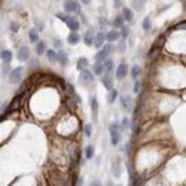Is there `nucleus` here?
Here are the masks:
<instances>
[{
	"mask_svg": "<svg viewBox=\"0 0 186 186\" xmlns=\"http://www.w3.org/2000/svg\"><path fill=\"white\" fill-rule=\"evenodd\" d=\"M22 74H24V69H22V67H17V69L11 70L7 79H9L11 83H18V82L22 79Z\"/></svg>",
	"mask_w": 186,
	"mask_h": 186,
	"instance_id": "nucleus-1",
	"label": "nucleus"
},
{
	"mask_svg": "<svg viewBox=\"0 0 186 186\" xmlns=\"http://www.w3.org/2000/svg\"><path fill=\"white\" fill-rule=\"evenodd\" d=\"M93 72H89L87 69H83V70H80V74H79V82L82 85H89V83H93L94 82V76H93Z\"/></svg>",
	"mask_w": 186,
	"mask_h": 186,
	"instance_id": "nucleus-2",
	"label": "nucleus"
},
{
	"mask_svg": "<svg viewBox=\"0 0 186 186\" xmlns=\"http://www.w3.org/2000/svg\"><path fill=\"white\" fill-rule=\"evenodd\" d=\"M64 11L67 13H78L80 11V6L76 0H66L64 2Z\"/></svg>",
	"mask_w": 186,
	"mask_h": 186,
	"instance_id": "nucleus-3",
	"label": "nucleus"
},
{
	"mask_svg": "<svg viewBox=\"0 0 186 186\" xmlns=\"http://www.w3.org/2000/svg\"><path fill=\"white\" fill-rule=\"evenodd\" d=\"M17 58H18V61H21V63H24V61L28 60V58H30V49H28V46H21L20 49H18V52H17Z\"/></svg>",
	"mask_w": 186,
	"mask_h": 186,
	"instance_id": "nucleus-4",
	"label": "nucleus"
},
{
	"mask_svg": "<svg viewBox=\"0 0 186 186\" xmlns=\"http://www.w3.org/2000/svg\"><path fill=\"white\" fill-rule=\"evenodd\" d=\"M67 24V27L70 28V31H78L79 30V21L76 20L74 17H67V20L64 21Z\"/></svg>",
	"mask_w": 186,
	"mask_h": 186,
	"instance_id": "nucleus-5",
	"label": "nucleus"
},
{
	"mask_svg": "<svg viewBox=\"0 0 186 186\" xmlns=\"http://www.w3.org/2000/svg\"><path fill=\"white\" fill-rule=\"evenodd\" d=\"M126 74H128V66H126L125 63H121L118 69H116V78L118 79H124Z\"/></svg>",
	"mask_w": 186,
	"mask_h": 186,
	"instance_id": "nucleus-6",
	"label": "nucleus"
},
{
	"mask_svg": "<svg viewBox=\"0 0 186 186\" xmlns=\"http://www.w3.org/2000/svg\"><path fill=\"white\" fill-rule=\"evenodd\" d=\"M94 37H95L94 31L93 30H88L87 33L83 34V43H85L87 46H93L94 45Z\"/></svg>",
	"mask_w": 186,
	"mask_h": 186,
	"instance_id": "nucleus-7",
	"label": "nucleus"
},
{
	"mask_svg": "<svg viewBox=\"0 0 186 186\" xmlns=\"http://www.w3.org/2000/svg\"><path fill=\"white\" fill-rule=\"evenodd\" d=\"M80 40V36L78 34V31H70L69 34V37H67V42H69V45H78Z\"/></svg>",
	"mask_w": 186,
	"mask_h": 186,
	"instance_id": "nucleus-8",
	"label": "nucleus"
},
{
	"mask_svg": "<svg viewBox=\"0 0 186 186\" xmlns=\"http://www.w3.org/2000/svg\"><path fill=\"white\" fill-rule=\"evenodd\" d=\"M119 37H121V33L118 30H110V31H107V34H106V39L109 40V42H116V40H119Z\"/></svg>",
	"mask_w": 186,
	"mask_h": 186,
	"instance_id": "nucleus-9",
	"label": "nucleus"
},
{
	"mask_svg": "<svg viewBox=\"0 0 186 186\" xmlns=\"http://www.w3.org/2000/svg\"><path fill=\"white\" fill-rule=\"evenodd\" d=\"M57 61L60 63L61 66H67V64H69V57H67V54L64 52V51L57 52Z\"/></svg>",
	"mask_w": 186,
	"mask_h": 186,
	"instance_id": "nucleus-10",
	"label": "nucleus"
},
{
	"mask_svg": "<svg viewBox=\"0 0 186 186\" xmlns=\"http://www.w3.org/2000/svg\"><path fill=\"white\" fill-rule=\"evenodd\" d=\"M104 40H106V34H104V33H98V34H97V36L94 37V45H95V48H101V46H103Z\"/></svg>",
	"mask_w": 186,
	"mask_h": 186,
	"instance_id": "nucleus-11",
	"label": "nucleus"
},
{
	"mask_svg": "<svg viewBox=\"0 0 186 186\" xmlns=\"http://www.w3.org/2000/svg\"><path fill=\"white\" fill-rule=\"evenodd\" d=\"M34 45H36V54H37V55H43V54L46 52V45H45V42L37 40Z\"/></svg>",
	"mask_w": 186,
	"mask_h": 186,
	"instance_id": "nucleus-12",
	"label": "nucleus"
},
{
	"mask_svg": "<svg viewBox=\"0 0 186 186\" xmlns=\"http://www.w3.org/2000/svg\"><path fill=\"white\" fill-rule=\"evenodd\" d=\"M121 104H122V107H124L125 110H130V109H131V104H133L131 97H130V95H124V97H121Z\"/></svg>",
	"mask_w": 186,
	"mask_h": 186,
	"instance_id": "nucleus-13",
	"label": "nucleus"
},
{
	"mask_svg": "<svg viewBox=\"0 0 186 186\" xmlns=\"http://www.w3.org/2000/svg\"><path fill=\"white\" fill-rule=\"evenodd\" d=\"M0 60L5 61V63H11V61H12V52H11L9 49L2 51V52H0Z\"/></svg>",
	"mask_w": 186,
	"mask_h": 186,
	"instance_id": "nucleus-14",
	"label": "nucleus"
},
{
	"mask_svg": "<svg viewBox=\"0 0 186 186\" xmlns=\"http://www.w3.org/2000/svg\"><path fill=\"white\" fill-rule=\"evenodd\" d=\"M112 133V137H110V141H112V145H119L121 141V131L119 130H115V131H110Z\"/></svg>",
	"mask_w": 186,
	"mask_h": 186,
	"instance_id": "nucleus-15",
	"label": "nucleus"
},
{
	"mask_svg": "<svg viewBox=\"0 0 186 186\" xmlns=\"http://www.w3.org/2000/svg\"><path fill=\"white\" fill-rule=\"evenodd\" d=\"M121 15L124 17V20L125 21H133V18H134V13H133V11H131L130 7H124Z\"/></svg>",
	"mask_w": 186,
	"mask_h": 186,
	"instance_id": "nucleus-16",
	"label": "nucleus"
},
{
	"mask_svg": "<svg viewBox=\"0 0 186 186\" xmlns=\"http://www.w3.org/2000/svg\"><path fill=\"white\" fill-rule=\"evenodd\" d=\"M103 72H104V67H103V63H101V61H95V64L93 66V73L98 76V74H101Z\"/></svg>",
	"mask_w": 186,
	"mask_h": 186,
	"instance_id": "nucleus-17",
	"label": "nucleus"
},
{
	"mask_svg": "<svg viewBox=\"0 0 186 186\" xmlns=\"http://www.w3.org/2000/svg\"><path fill=\"white\" fill-rule=\"evenodd\" d=\"M103 85L106 87L107 91H110V89L113 88V79L109 76V73H107L106 76H103Z\"/></svg>",
	"mask_w": 186,
	"mask_h": 186,
	"instance_id": "nucleus-18",
	"label": "nucleus"
},
{
	"mask_svg": "<svg viewBox=\"0 0 186 186\" xmlns=\"http://www.w3.org/2000/svg\"><path fill=\"white\" fill-rule=\"evenodd\" d=\"M91 109H93V116L97 119V115H98V101L95 97L91 98Z\"/></svg>",
	"mask_w": 186,
	"mask_h": 186,
	"instance_id": "nucleus-19",
	"label": "nucleus"
},
{
	"mask_svg": "<svg viewBox=\"0 0 186 186\" xmlns=\"http://www.w3.org/2000/svg\"><path fill=\"white\" fill-rule=\"evenodd\" d=\"M28 39H30L31 43H36V42L39 40V31H37L36 28H31L30 33H28Z\"/></svg>",
	"mask_w": 186,
	"mask_h": 186,
	"instance_id": "nucleus-20",
	"label": "nucleus"
},
{
	"mask_svg": "<svg viewBox=\"0 0 186 186\" xmlns=\"http://www.w3.org/2000/svg\"><path fill=\"white\" fill-rule=\"evenodd\" d=\"M103 67H104V72H106V73H110L113 70V60H110V58L107 60L106 58V60L103 61Z\"/></svg>",
	"mask_w": 186,
	"mask_h": 186,
	"instance_id": "nucleus-21",
	"label": "nucleus"
},
{
	"mask_svg": "<svg viewBox=\"0 0 186 186\" xmlns=\"http://www.w3.org/2000/svg\"><path fill=\"white\" fill-rule=\"evenodd\" d=\"M88 64H89V61H88V58H85V57H83V58H79V60H78V70H83V69H87L88 67Z\"/></svg>",
	"mask_w": 186,
	"mask_h": 186,
	"instance_id": "nucleus-22",
	"label": "nucleus"
},
{
	"mask_svg": "<svg viewBox=\"0 0 186 186\" xmlns=\"http://www.w3.org/2000/svg\"><path fill=\"white\" fill-rule=\"evenodd\" d=\"M124 22H125V20H124V17H122V15H119V17H116V18H115V20H113V27H115V28H121V27L124 26Z\"/></svg>",
	"mask_w": 186,
	"mask_h": 186,
	"instance_id": "nucleus-23",
	"label": "nucleus"
},
{
	"mask_svg": "<svg viewBox=\"0 0 186 186\" xmlns=\"http://www.w3.org/2000/svg\"><path fill=\"white\" fill-rule=\"evenodd\" d=\"M107 51H104V49H101V51H98V52L95 54V57H94V58H95V61H104L107 58Z\"/></svg>",
	"mask_w": 186,
	"mask_h": 186,
	"instance_id": "nucleus-24",
	"label": "nucleus"
},
{
	"mask_svg": "<svg viewBox=\"0 0 186 186\" xmlns=\"http://www.w3.org/2000/svg\"><path fill=\"white\" fill-rule=\"evenodd\" d=\"M121 173H122V171H121V162L116 161V162L113 164V176H115V177H119Z\"/></svg>",
	"mask_w": 186,
	"mask_h": 186,
	"instance_id": "nucleus-25",
	"label": "nucleus"
},
{
	"mask_svg": "<svg viewBox=\"0 0 186 186\" xmlns=\"http://www.w3.org/2000/svg\"><path fill=\"white\" fill-rule=\"evenodd\" d=\"M140 73H141L140 66H133V69H131V78H133V79H137L140 76Z\"/></svg>",
	"mask_w": 186,
	"mask_h": 186,
	"instance_id": "nucleus-26",
	"label": "nucleus"
},
{
	"mask_svg": "<svg viewBox=\"0 0 186 186\" xmlns=\"http://www.w3.org/2000/svg\"><path fill=\"white\" fill-rule=\"evenodd\" d=\"M45 54L48 55V60L51 61V63H55V61H57V52H55V51H52V49H48Z\"/></svg>",
	"mask_w": 186,
	"mask_h": 186,
	"instance_id": "nucleus-27",
	"label": "nucleus"
},
{
	"mask_svg": "<svg viewBox=\"0 0 186 186\" xmlns=\"http://www.w3.org/2000/svg\"><path fill=\"white\" fill-rule=\"evenodd\" d=\"M141 27H143V30H146V31H149V30H150V27H152L150 18H145V20H143V22H141Z\"/></svg>",
	"mask_w": 186,
	"mask_h": 186,
	"instance_id": "nucleus-28",
	"label": "nucleus"
},
{
	"mask_svg": "<svg viewBox=\"0 0 186 186\" xmlns=\"http://www.w3.org/2000/svg\"><path fill=\"white\" fill-rule=\"evenodd\" d=\"M116 97H118V91H116V89H110V94H109V103H113V101H115V100H116Z\"/></svg>",
	"mask_w": 186,
	"mask_h": 186,
	"instance_id": "nucleus-29",
	"label": "nucleus"
},
{
	"mask_svg": "<svg viewBox=\"0 0 186 186\" xmlns=\"http://www.w3.org/2000/svg\"><path fill=\"white\" fill-rule=\"evenodd\" d=\"M85 156H87L88 160H91L94 156V147L93 146H87V149H85Z\"/></svg>",
	"mask_w": 186,
	"mask_h": 186,
	"instance_id": "nucleus-30",
	"label": "nucleus"
},
{
	"mask_svg": "<svg viewBox=\"0 0 186 186\" xmlns=\"http://www.w3.org/2000/svg\"><path fill=\"white\" fill-rule=\"evenodd\" d=\"M9 28H11V31H12V33H18V30H20V24H18V22H15V21H12V22H11V26H9Z\"/></svg>",
	"mask_w": 186,
	"mask_h": 186,
	"instance_id": "nucleus-31",
	"label": "nucleus"
},
{
	"mask_svg": "<svg viewBox=\"0 0 186 186\" xmlns=\"http://www.w3.org/2000/svg\"><path fill=\"white\" fill-rule=\"evenodd\" d=\"M83 133H85L87 137H91V133H93V126H91V124H87V125L83 126Z\"/></svg>",
	"mask_w": 186,
	"mask_h": 186,
	"instance_id": "nucleus-32",
	"label": "nucleus"
},
{
	"mask_svg": "<svg viewBox=\"0 0 186 186\" xmlns=\"http://www.w3.org/2000/svg\"><path fill=\"white\" fill-rule=\"evenodd\" d=\"M9 73H11V67H9L7 63H5V64H3V69H2V74H3V76H9Z\"/></svg>",
	"mask_w": 186,
	"mask_h": 186,
	"instance_id": "nucleus-33",
	"label": "nucleus"
},
{
	"mask_svg": "<svg viewBox=\"0 0 186 186\" xmlns=\"http://www.w3.org/2000/svg\"><path fill=\"white\" fill-rule=\"evenodd\" d=\"M128 34H130V28H128L126 26H122V27H121V36H124V37H126Z\"/></svg>",
	"mask_w": 186,
	"mask_h": 186,
	"instance_id": "nucleus-34",
	"label": "nucleus"
},
{
	"mask_svg": "<svg viewBox=\"0 0 186 186\" xmlns=\"http://www.w3.org/2000/svg\"><path fill=\"white\" fill-rule=\"evenodd\" d=\"M143 3H145V0H134V7H136V9H137V11H140V9H141V5H143Z\"/></svg>",
	"mask_w": 186,
	"mask_h": 186,
	"instance_id": "nucleus-35",
	"label": "nucleus"
},
{
	"mask_svg": "<svg viewBox=\"0 0 186 186\" xmlns=\"http://www.w3.org/2000/svg\"><path fill=\"white\" fill-rule=\"evenodd\" d=\"M67 17H69V15H66V13H61V12H58V13H57V18H58V20L66 21V20H67Z\"/></svg>",
	"mask_w": 186,
	"mask_h": 186,
	"instance_id": "nucleus-36",
	"label": "nucleus"
},
{
	"mask_svg": "<svg viewBox=\"0 0 186 186\" xmlns=\"http://www.w3.org/2000/svg\"><path fill=\"white\" fill-rule=\"evenodd\" d=\"M54 46H55V48H61V46H63L61 39H55V40H54Z\"/></svg>",
	"mask_w": 186,
	"mask_h": 186,
	"instance_id": "nucleus-37",
	"label": "nucleus"
},
{
	"mask_svg": "<svg viewBox=\"0 0 186 186\" xmlns=\"http://www.w3.org/2000/svg\"><path fill=\"white\" fill-rule=\"evenodd\" d=\"M118 49H119V52H124V49H125V43H124V40H121L119 46H118Z\"/></svg>",
	"mask_w": 186,
	"mask_h": 186,
	"instance_id": "nucleus-38",
	"label": "nucleus"
},
{
	"mask_svg": "<svg viewBox=\"0 0 186 186\" xmlns=\"http://www.w3.org/2000/svg\"><path fill=\"white\" fill-rule=\"evenodd\" d=\"M134 93H140V82L139 80L134 83Z\"/></svg>",
	"mask_w": 186,
	"mask_h": 186,
	"instance_id": "nucleus-39",
	"label": "nucleus"
},
{
	"mask_svg": "<svg viewBox=\"0 0 186 186\" xmlns=\"http://www.w3.org/2000/svg\"><path fill=\"white\" fill-rule=\"evenodd\" d=\"M115 130H121L119 124H112V125H110V131H115Z\"/></svg>",
	"mask_w": 186,
	"mask_h": 186,
	"instance_id": "nucleus-40",
	"label": "nucleus"
},
{
	"mask_svg": "<svg viewBox=\"0 0 186 186\" xmlns=\"http://www.w3.org/2000/svg\"><path fill=\"white\" fill-rule=\"evenodd\" d=\"M104 51H107V52H112L113 46H112V45H106V46H104Z\"/></svg>",
	"mask_w": 186,
	"mask_h": 186,
	"instance_id": "nucleus-41",
	"label": "nucleus"
},
{
	"mask_svg": "<svg viewBox=\"0 0 186 186\" xmlns=\"http://www.w3.org/2000/svg\"><path fill=\"white\" fill-rule=\"evenodd\" d=\"M122 126H124V128H126V126H128V119H126V118L122 121Z\"/></svg>",
	"mask_w": 186,
	"mask_h": 186,
	"instance_id": "nucleus-42",
	"label": "nucleus"
},
{
	"mask_svg": "<svg viewBox=\"0 0 186 186\" xmlns=\"http://www.w3.org/2000/svg\"><path fill=\"white\" fill-rule=\"evenodd\" d=\"M91 2H93V0H82L83 5H91Z\"/></svg>",
	"mask_w": 186,
	"mask_h": 186,
	"instance_id": "nucleus-43",
	"label": "nucleus"
},
{
	"mask_svg": "<svg viewBox=\"0 0 186 186\" xmlns=\"http://www.w3.org/2000/svg\"><path fill=\"white\" fill-rule=\"evenodd\" d=\"M3 107H5V104H0V110H3Z\"/></svg>",
	"mask_w": 186,
	"mask_h": 186,
	"instance_id": "nucleus-44",
	"label": "nucleus"
},
{
	"mask_svg": "<svg viewBox=\"0 0 186 186\" xmlns=\"http://www.w3.org/2000/svg\"><path fill=\"white\" fill-rule=\"evenodd\" d=\"M57 2H58V0H57Z\"/></svg>",
	"mask_w": 186,
	"mask_h": 186,
	"instance_id": "nucleus-45",
	"label": "nucleus"
},
{
	"mask_svg": "<svg viewBox=\"0 0 186 186\" xmlns=\"http://www.w3.org/2000/svg\"><path fill=\"white\" fill-rule=\"evenodd\" d=\"M116 2H118V0H116Z\"/></svg>",
	"mask_w": 186,
	"mask_h": 186,
	"instance_id": "nucleus-46",
	"label": "nucleus"
}]
</instances>
